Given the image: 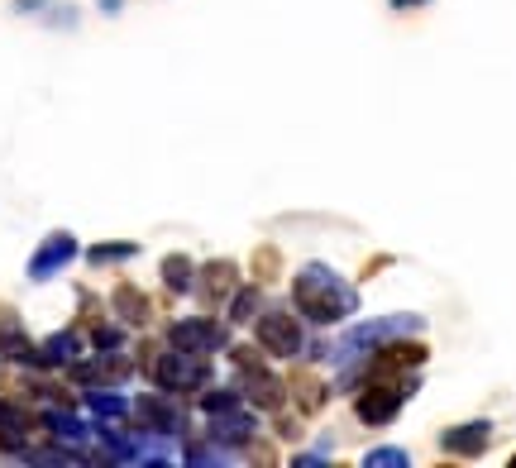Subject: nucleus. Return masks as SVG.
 <instances>
[{
  "label": "nucleus",
  "instance_id": "1",
  "mask_svg": "<svg viewBox=\"0 0 516 468\" xmlns=\"http://www.w3.org/2000/svg\"><path fill=\"white\" fill-rule=\"evenodd\" d=\"M292 301H297L301 316L316 320V325H335V320L354 316V306H359L354 287L340 273H330L325 263H306L301 268L297 282H292Z\"/></svg>",
  "mask_w": 516,
  "mask_h": 468
},
{
  "label": "nucleus",
  "instance_id": "2",
  "mask_svg": "<svg viewBox=\"0 0 516 468\" xmlns=\"http://www.w3.org/2000/svg\"><path fill=\"white\" fill-rule=\"evenodd\" d=\"M421 330H426V320L421 316H378V320H368V325H354V330L340 335V340L316 344V359L354 363V359H364L368 349H378V344L402 340V335H421Z\"/></svg>",
  "mask_w": 516,
  "mask_h": 468
},
{
  "label": "nucleus",
  "instance_id": "3",
  "mask_svg": "<svg viewBox=\"0 0 516 468\" xmlns=\"http://www.w3.org/2000/svg\"><path fill=\"white\" fill-rule=\"evenodd\" d=\"M149 378L163 387V392H196V387H206L211 368L201 363V354L168 349V354H149Z\"/></svg>",
  "mask_w": 516,
  "mask_h": 468
},
{
  "label": "nucleus",
  "instance_id": "4",
  "mask_svg": "<svg viewBox=\"0 0 516 468\" xmlns=\"http://www.w3.org/2000/svg\"><path fill=\"white\" fill-rule=\"evenodd\" d=\"M416 383H402L397 373H378L373 383L359 392V421L364 426H387L392 416H397V406H402V397H407Z\"/></svg>",
  "mask_w": 516,
  "mask_h": 468
},
{
  "label": "nucleus",
  "instance_id": "5",
  "mask_svg": "<svg viewBox=\"0 0 516 468\" xmlns=\"http://www.w3.org/2000/svg\"><path fill=\"white\" fill-rule=\"evenodd\" d=\"M258 344L268 354H278V359H292V354L306 349V330H301V320L292 311H268L258 320Z\"/></svg>",
  "mask_w": 516,
  "mask_h": 468
},
{
  "label": "nucleus",
  "instance_id": "6",
  "mask_svg": "<svg viewBox=\"0 0 516 468\" xmlns=\"http://www.w3.org/2000/svg\"><path fill=\"white\" fill-rule=\"evenodd\" d=\"M72 258H77V239H72L67 230H53V234H48V239L39 244V254L29 258V277H34V282H48V277L63 273Z\"/></svg>",
  "mask_w": 516,
  "mask_h": 468
},
{
  "label": "nucleus",
  "instance_id": "7",
  "mask_svg": "<svg viewBox=\"0 0 516 468\" xmlns=\"http://www.w3.org/2000/svg\"><path fill=\"white\" fill-rule=\"evenodd\" d=\"M172 349H182V354H215V349H225V330L215 320H177L172 325Z\"/></svg>",
  "mask_w": 516,
  "mask_h": 468
},
{
  "label": "nucleus",
  "instance_id": "8",
  "mask_svg": "<svg viewBox=\"0 0 516 468\" xmlns=\"http://www.w3.org/2000/svg\"><path fill=\"white\" fill-rule=\"evenodd\" d=\"M421 363H426V344H416V340L407 344V335H402V340L378 344L373 363H368V354H364V368H368V373H402V368H421Z\"/></svg>",
  "mask_w": 516,
  "mask_h": 468
},
{
  "label": "nucleus",
  "instance_id": "9",
  "mask_svg": "<svg viewBox=\"0 0 516 468\" xmlns=\"http://www.w3.org/2000/svg\"><path fill=\"white\" fill-rule=\"evenodd\" d=\"M129 416H134L144 430H158V435H177V430L187 426L182 411H177L172 402H163V397H139V402L129 406Z\"/></svg>",
  "mask_w": 516,
  "mask_h": 468
},
{
  "label": "nucleus",
  "instance_id": "10",
  "mask_svg": "<svg viewBox=\"0 0 516 468\" xmlns=\"http://www.w3.org/2000/svg\"><path fill=\"white\" fill-rule=\"evenodd\" d=\"M488 440H493V426L488 421H469V426H454L440 435V449L445 454H459V459H478L483 449H488Z\"/></svg>",
  "mask_w": 516,
  "mask_h": 468
},
{
  "label": "nucleus",
  "instance_id": "11",
  "mask_svg": "<svg viewBox=\"0 0 516 468\" xmlns=\"http://www.w3.org/2000/svg\"><path fill=\"white\" fill-rule=\"evenodd\" d=\"M129 373V359H115V349H106V359H96V363H77L72 359V378L82 387H101V383H125Z\"/></svg>",
  "mask_w": 516,
  "mask_h": 468
},
{
  "label": "nucleus",
  "instance_id": "12",
  "mask_svg": "<svg viewBox=\"0 0 516 468\" xmlns=\"http://www.w3.org/2000/svg\"><path fill=\"white\" fill-rule=\"evenodd\" d=\"M196 292H201V301H225V297H235V263L230 258H220V263H211L206 273H201V282H192Z\"/></svg>",
  "mask_w": 516,
  "mask_h": 468
},
{
  "label": "nucleus",
  "instance_id": "13",
  "mask_svg": "<svg viewBox=\"0 0 516 468\" xmlns=\"http://www.w3.org/2000/svg\"><path fill=\"white\" fill-rule=\"evenodd\" d=\"M211 435L215 440H230V445H244V440H254V416H249V411L211 416Z\"/></svg>",
  "mask_w": 516,
  "mask_h": 468
},
{
  "label": "nucleus",
  "instance_id": "14",
  "mask_svg": "<svg viewBox=\"0 0 516 468\" xmlns=\"http://www.w3.org/2000/svg\"><path fill=\"white\" fill-rule=\"evenodd\" d=\"M244 383H249V397H254V406H263V411H278V406H282V383L273 378V373H268V368H263V373H249Z\"/></svg>",
  "mask_w": 516,
  "mask_h": 468
},
{
  "label": "nucleus",
  "instance_id": "15",
  "mask_svg": "<svg viewBox=\"0 0 516 468\" xmlns=\"http://www.w3.org/2000/svg\"><path fill=\"white\" fill-rule=\"evenodd\" d=\"M77 359V335H53V340L43 344L39 354H34V368H58V363H72Z\"/></svg>",
  "mask_w": 516,
  "mask_h": 468
},
{
  "label": "nucleus",
  "instance_id": "16",
  "mask_svg": "<svg viewBox=\"0 0 516 468\" xmlns=\"http://www.w3.org/2000/svg\"><path fill=\"white\" fill-rule=\"evenodd\" d=\"M163 282H168V292H177V297H187V292H192V282H196L192 258H187V254L163 258Z\"/></svg>",
  "mask_w": 516,
  "mask_h": 468
},
{
  "label": "nucleus",
  "instance_id": "17",
  "mask_svg": "<svg viewBox=\"0 0 516 468\" xmlns=\"http://www.w3.org/2000/svg\"><path fill=\"white\" fill-rule=\"evenodd\" d=\"M86 406H91V411H96V421H125L129 416V402L125 397H115V392H96V387H91V392H86Z\"/></svg>",
  "mask_w": 516,
  "mask_h": 468
},
{
  "label": "nucleus",
  "instance_id": "18",
  "mask_svg": "<svg viewBox=\"0 0 516 468\" xmlns=\"http://www.w3.org/2000/svg\"><path fill=\"white\" fill-rule=\"evenodd\" d=\"M115 316L125 320V325H144V320H149V301H144V292L120 287V292H115Z\"/></svg>",
  "mask_w": 516,
  "mask_h": 468
},
{
  "label": "nucleus",
  "instance_id": "19",
  "mask_svg": "<svg viewBox=\"0 0 516 468\" xmlns=\"http://www.w3.org/2000/svg\"><path fill=\"white\" fill-rule=\"evenodd\" d=\"M43 426L53 430V435H63V440H86V426L67 411V406H53V411H43Z\"/></svg>",
  "mask_w": 516,
  "mask_h": 468
},
{
  "label": "nucleus",
  "instance_id": "20",
  "mask_svg": "<svg viewBox=\"0 0 516 468\" xmlns=\"http://www.w3.org/2000/svg\"><path fill=\"white\" fill-rule=\"evenodd\" d=\"M258 306H263L258 287H244V292H235V301H230V320H235V325H244V320L258 316Z\"/></svg>",
  "mask_w": 516,
  "mask_h": 468
},
{
  "label": "nucleus",
  "instance_id": "21",
  "mask_svg": "<svg viewBox=\"0 0 516 468\" xmlns=\"http://www.w3.org/2000/svg\"><path fill=\"white\" fill-rule=\"evenodd\" d=\"M411 464V454H407V449H392V445H387V449H368V454H364V468H407Z\"/></svg>",
  "mask_w": 516,
  "mask_h": 468
},
{
  "label": "nucleus",
  "instance_id": "22",
  "mask_svg": "<svg viewBox=\"0 0 516 468\" xmlns=\"http://www.w3.org/2000/svg\"><path fill=\"white\" fill-rule=\"evenodd\" d=\"M0 354H5V359H20V363H34V349H29V340H24L20 330H0Z\"/></svg>",
  "mask_w": 516,
  "mask_h": 468
},
{
  "label": "nucleus",
  "instance_id": "23",
  "mask_svg": "<svg viewBox=\"0 0 516 468\" xmlns=\"http://www.w3.org/2000/svg\"><path fill=\"white\" fill-rule=\"evenodd\" d=\"M201 411H206V416H225V411H239V392H230V387H220V392H206V397H201Z\"/></svg>",
  "mask_w": 516,
  "mask_h": 468
},
{
  "label": "nucleus",
  "instance_id": "24",
  "mask_svg": "<svg viewBox=\"0 0 516 468\" xmlns=\"http://www.w3.org/2000/svg\"><path fill=\"white\" fill-rule=\"evenodd\" d=\"M139 254V244H96V249H86L91 263H120V258H134Z\"/></svg>",
  "mask_w": 516,
  "mask_h": 468
},
{
  "label": "nucleus",
  "instance_id": "25",
  "mask_svg": "<svg viewBox=\"0 0 516 468\" xmlns=\"http://www.w3.org/2000/svg\"><path fill=\"white\" fill-rule=\"evenodd\" d=\"M91 344H96L101 354H106V349H120V344H125V330H120V325H96Z\"/></svg>",
  "mask_w": 516,
  "mask_h": 468
},
{
  "label": "nucleus",
  "instance_id": "26",
  "mask_svg": "<svg viewBox=\"0 0 516 468\" xmlns=\"http://www.w3.org/2000/svg\"><path fill=\"white\" fill-rule=\"evenodd\" d=\"M297 392H301V406H306V411L321 406V383H316L311 373H297Z\"/></svg>",
  "mask_w": 516,
  "mask_h": 468
},
{
  "label": "nucleus",
  "instance_id": "27",
  "mask_svg": "<svg viewBox=\"0 0 516 468\" xmlns=\"http://www.w3.org/2000/svg\"><path fill=\"white\" fill-rule=\"evenodd\" d=\"M230 359H235V368L249 378V373H263V359H258L254 349H230Z\"/></svg>",
  "mask_w": 516,
  "mask_h": 468
},
{
  "label": "nucleus",
  "instance_id": "28",
  "mask_svg": "<svg viewBox=\"0 0 516 468\" xmlns=\"http://www.w3.org/2000/svg\"><path fill=\"white\" fill-rule=\"evenodd\" d=\"M273 273H278V254L263 249V254H258V277H273Z\"/></svg>",
  "mask_w": 516,
  "mask_h": 468
},
{
  "label": "nucleus",
  "instance_id": "29",
  "mask_svg": "<svg viewBox=\"0 0 516 468\" xmlns=\"http://www.w3.org/2000/svg\"><path fill=\"white\" fill-rule=\"evenodd\" d=\"M392 5H397V10H407V5H426V0H392Z\"/></svg>",
  "mask_w": 516,
  "mask_h": 468
},
{
  "label": "nucleus",
  "instance_id": "30",
  "mask_svg": "<svg viewBox=\"0 0 516 468\" xmlns=\"http://www.w3.org/2000/svg\"><path fill=\"white\" fill-rule=\"evenodd\" d=\"M512 468H516V454H512Z\"/></svg>",
  "mask_w": 516,
  "mask_h": 468
}]
</instances>
